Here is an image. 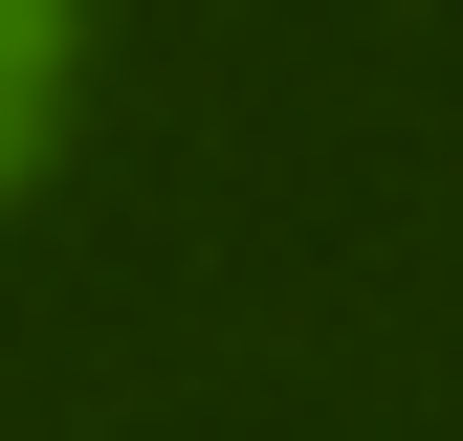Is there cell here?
Here are the masks:
<instances>
[{
	"label": "cell",
	"mask_w": 463,
	"mask_h": 441,
	"mask_svg": "<svg viewBox=\"0 0 463 441\" xmlns=\"http://www.w3.org/2000/svg\"><path fill=\"white\" fill-rule=\"evenodd\" d=\"M23 67H44V0H0V89H23Z\"/></svg>",
	"instance_id": "cell-1"
}]
</instances>
